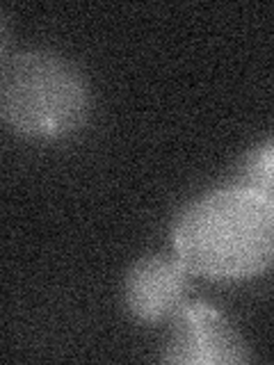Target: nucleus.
<instances>
[{"label":"nucleus","mask_w":274,"mask_h":365,"mask_svg":"<svg viewBox=\"0 0 274 365\" xmlns=\"http://www.w3.org/2000/svg\"><path fill=\"white\" fill-rule=\"evenodd\" d=\"M174 256L208 281H247L274 265V201L238 182L188 201L171 224Z\"/></svg>","instance_id":"1"},{"label":"nucleus","mask_w":274,"mask_h":365,"mask_svg":"<svg viewBox=\"0 0 274 365\" xmlns=\"http://www.w3.org/2000/svg\"><path fill=\"white\" fill-rule=\"evenodd\" d=\"M0 114L9 130L32 140H60L89 114L83 73L55 51L23 48L3 55Z\"/></svg>","instance_id":"2"},{"label":"nucleus","mask_w":274,"mask_h":365,"mask_svg":"<svg viewBox=\"0 0 274 365\" xmlns=\"http://www.w3.org/2000/svg\"><path fill=\"white\" fill-rule=\"evenodd\" d=\"M160 359L178 365H240L251 361V351L220 308L208 302H190L174 317Z\"/></svg>","instance_id":"3"},{"label":"nucleus","mask_w":274,"mask_h":365,"mask_svg":"<svg viewBox=\"0 0 274 365\" xmlns=\"http://www.w3.org/2000/svg\"><path fill=\"white\" fill-rule=\"evenodd\" d=\"M188 267L176 256H144L126 272L121 285L123 308L142 324H158L176 317L188 302Z\"/></svg>","instance_id":"4"},{"label":"nucleus","mask_w":274,"mask_h":365,"mask_svg":"<svg viewBox=\"0 0 274 365\" xmlns=\"http://www.w3.org/2000/svg\"><path fill=\"white\" fill-rule=\"evenodd\" d=\"M238 185H245L274 201V140H268L243 158L235 169Z\"/></svg>","instance_id":"5"}]
</instances>
